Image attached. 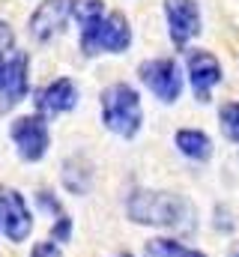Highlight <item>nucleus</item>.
Masks as SVG:
<instances>
[{
	"label": "nucleus",
	"mask_w": 239,
	"mask_h": 257,
	"mask_svg": "<svg viewBox=\"0 0 239 257\" xmlns=\"http://www.w3.org/2000/svg\"><path fill=\"white\" fill-rule=\"evenodd\" d=\"M99 108H102V123L111 135H120V138H135L141 126H144V108H141V93L126 84V81H117V84H108L99 96Z\"/></svg>",
	"instance_id": "nucleus-1"
},
{
	"label": "nucleus",
	"mask_w": 239,
	"mask_h": 257,
	"mask_svg": "<svg viewBox=\"0 0 239 257\" xmlns=\"http://www.w3.org/2000/svg\"><path fill=\"white\" fill-rule=\"evenodd\" d=\"M126 212L135 224L153 227H182L185 218L194 212L179 194L171 192H135L126 203Z\"/></svg>",
	"instance_id": "nucleus-2"
},
{
	"label": "nucleus",
	"mask_w": 239,
	"mask_h": 257,
	"mask_svg": "<svg viewBox=\"0 0 239 257\" xmlns=\"http://www.w3.org/2000/svg\"><path fill=\"white\" fill-rule=\"evenodd\" d=\"M81 42V51L87 57H96V54H126L132 48V24H129V15L120 12V9H111L105 12V18L84 30L78 36Z\"/></svg>",
	"instance_id": "nucleus-3"
},
{
	"label": "nucleus",
	"mask_w": 239,
	"mask_h": 257,
	"mask_svg": "<svg viewBox=\"0 0 239 257\" xmlns=\"http://www.w3.org/2000/svg\"><path fill=\"white\" fill-rule=\"evenodd\" d=\"M138 78L141 84L165 105H174L179 96H182V84H185V75H182V66L174 57H153V60H144L138 66Z\"/></svg>",
	"instance_id": "nucleus-4"
},
{
	"label": "nucleus",
	"mask_w": 239,
	"mask_h": 257,
	"mask_svg": "<svg viewBox=\"0 0 239 257\" xmlns=\"http://www.w3.org/2000/svg\"><path fill=\"white\" fill-rule=\"evenodd\" d=\"M9 138L15 144V153L21 162H42L51 147V128L48 120L39 114H21L9 123Z\"/></svg>",
	"instance_id": "nucleus-5"
},
{
	"label": "nucleus",
	"mask_w": 239,
	"mask_h": 257,
	"mask_svg": "<svg viewBox=\"0 0 239 257\" xmlns=\"http://www.w3.org/2000/svg\"><path fill=\"white\" fill-rule=\"evenodd\" d=\"M197 96V102H209V93L221 84L224 78V69H221V60L206 51V48H191L185 51V72H182Z\"/></svg>",
	"instance_id": "nucleus-6"
},
{
	"label": "nucleus",
	"mask_w": 239,
	"mask_h": 257,
	"mask_svg": "<svg viewBox=\"0 0 239 257\" xmlns=\"http://www.w3.org/2000/svg\"><path fill=\"white\" fill-rule=\"evenodd\" d=\"M162 9H165V24H168L171 42H174L177 48H185L191 39L200 36V30H203V15H200L197 0H165Z\"/></svg>",
	"instance_id": "nucleus-7"
},
{
	"label": "nucleus",
	"mask_w": 239,
	"mask_h": 257,
	"mask_svg": "<svg viewBox=\"0 0 239 257\" xmlns=\"http://www.w3.org/2000/svg\"><path fill=\"white\" fill-rule=\"evenodd\" d=\"M0 230L9 242H24L33 233V212L24 194L15 189H0Z\"/></svg>",
	"instance_id": "nucleus-8"
},
{
	"label": "nucleus",
	"mask_w": 239,
	"mask_h": 257,
	"mask_svg": "<svg viewBox=\"0 0 239 257\" xmlns=\"http://www.w3.org/2000/svg\"><path fill=\"white\" fill-rule=\"evenodd\" d=\"M33 105H36V114L42 120L69 114V111L78 108V84L72 78H54L51 84H45L42 90H36Z\"/></svg>",
	"instance_id": "nucleus-9"
},
{
	"label": "nucleus",
	"mask_w": 239,
	"mask_h": 257,
	"mask_svg": "<svg viewBox=\"0 0 239 257\" xmlns=\"http://www.w3.org/2000/svg\"><path fill=\"white\" fill-rule=\"evenodd\" d=\"M66 21H69V0H39V6L30 12L27 30L36 42L45 45L63 33Z\"/></svg>",
	"instance_id": "nucleus-10"
},
{
	"label": "nucleus",
	"mask_w": 239,
	"mask_h": 257,
	"mask_svg": "<svg viewBox=\"0 0 239 257\" xmlns=\"http://www.w3.org/2000/svg\"><path fill=\"white\" fill-rule=\"evenodd\" d=\"M27 90H30V57L24 51H12L3 84H0V114L9 111L12 105H18L27 96Z\"/></svg>",
	"instance_id": "nucleus-11"
},
{
	"label": "nucleus",
	"mask_w": 239,
	"mask_h": 257,
	"mask_svg": "<svg viewBox=\"0 0 239 257\" xmlns=\"http://www.w3.org/2000/svg\"><path fill=\"white\" fill-rule=\"evenodd\" d=\"M174 147L179 150V156H185L191 162H206L212 156V138L200 128H177Z\"/></svg>",
	"instance_id": "nucleus-12"
},
{
	"label": "nucleus",
	"mask_w": 239,
	"mask_h": 257,
	"mask_svg": "<svg viewBox=\"0 0 239 257\" xmlns=\"http://www.w3.org/2000/svg\"><path fill=\"white\" fill-rule=\"evenodd\" d=\"M105 0H69V18L78 24V33L96 27L105 18Z\"/></svg>",
	"instance_id": "nucleus-13"
},
{
	"label": "nucleus",
	"mask_w": 239,
	"mask_h": 257,
	"mask_svg": "<svg viewBox=\"0 0 239 257\" xmlns=\"http://www.w3.org/2000/svg\"><path fill=\"white\" fill-rule=\"evenodd\" d=\"M218 123H221L224 138L233 141V144H239V102H227V105H221V111H218Z\"/></svg>",
	"instance_id": "nucleus-14"
},
{
	"label": "nucleus",
	"mask_w": 239,
	"mask_h": 257,
	"mask_svg": "<svg viewBox=\"0 0 239 257\" xmlns=\"http://www.w3.org/2000/svg\"><path fill=\"white\" fill-rule=\"evenodd\" d=\"M179 254H182V245H179L177 239L159 236V239H150L144 245V257H179Z\"/></svg>",
	"instance_id": "nucleus-15"
},
{
	"label": "nucleus",
	"mask_w": 239,
	"mask_h": 257,
	"mask_svg": "<svg viewBox=\"0 0 239 257\" xmlns=\"http://www.w3.org/2000/svg\"><path fill=\"white\" fill-rule=\"evenodd\" d=\"M51 239H54L57 245H60V242H69V239H72V218H69L66 212L54 218V227H51Z\"/></svg>",
	"instance_id": "nucleus-16"
},
{
	"label": "nucleus",
	"mask_w": 239,
	"mask_h": 257,
	"mask_svg": "<svg viewBox=\"0 0 239 257\" xmlns=\"http://www.w3.org/2000/svg\"><path fill=\"white\" fill-rule=\"evenodd\" d=\"M15 51V30L9 21L0 18V57H9Z\"/></svg>",
	"instance_id": "nucleus-17"
},
{
	"label": "nucleus",
	"mask_w": 239,
	"mask_h": 257,
	"mask_svg": "<svg viewBox=\"0 0 239 257\" xmlns=\"http://www.w3.org/2000/svg\"><path fill=\"white\" fill-rule=\"evenodd\" d=\"M36 200H39V209H42V212H51L54 218L63 215V206H60V200H57V194H54V192L42 189V192L36 194Z\"/></svg>",
	"instance_id": "nucleus-18"
},
{
	"label": "nucleus",
	"mask_w": 239,
	"mask_h": 257,
	"mask_svg": "<svg viewBox=\"0 0 239 257\" xmlns=\"http://www.w3.org/2000/svg\"><path fill=\"white\" fill-rule=\"evenodd\" d=\"M30 257H63V248H60L54 239H42L30 248Z\"/></svg>",
	"instance_id": "nucleus-19"
},
{
	"label": "nucleus",
	"mask_w": 239,
	"mask_h": 257,
	"mask_svg": "<svg viewBox=\"0 0 239 257\" xmlns=\"http://www.w3.org/2000/svg\"><path fill=\"white\" fill-rule=\"evenodd\" d=\"M179 257H206L203 251H197V248H182V254Z\"/></svg>",
	"instance_id": "nucleus-20"
},
{
	"label": "nucleus",
	"mask_w": 239,
	"mask_h": 257,
	"mask_svg": "<svg viewBox=\"0 0 239 257\" xmlns=\"http://www.w3.org/2000/svg\"><path fill=\"white\" fill-rule=\"evenodd\" d=\"M114 257H135V254H126V251H123V254H114Z\"/></svg>",
	"instance_id": "nucleus-21"
}]
</instances>
